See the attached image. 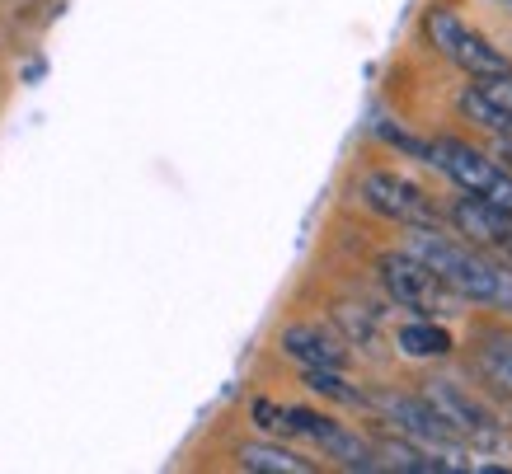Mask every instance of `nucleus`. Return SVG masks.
I'll return each mask as SVG.
<instances>
[{"label": "nucleus", "mask_w": 512, "mask_h": 474, "mask_svg": "<svg viewBox=\"0 0 512 474\" xmlns=\"http://www.w3.org/2000/svg\"><path fill=\"white\" fill-rule=\"evenodd\" d=\"M409 254L423 259L461 301H489V306H512V273H498L484 259H475L466 245H456L433 226H414Z\"/></svg>", "instance_id": "f257e3e1"}, {"label": "nucleus", "mask_w": 512, "mask_h": 474, "mask_svg": "<svg viewBox=\"0 0 512 474\" xmlns=\"http://www.w3.org/2000/svg\"><path fill=\"white\" fill-rule=\"evenodd\" d=\"M423 155H428V160H433L461 193H470V198H480V202H489V207H498V212L512 216V174L503 165H494L489 155H480L475 146L451 141V137L428 141Z\"/></svg>", "instance_id": "f03ea898"}, {"label": "nucleus", "mask_w": 512, "mask_h": 474, "mask_svg": "<svg viewBox=\"0 0 512 474\" xmlns=\"http://www.w3.org/2000/svg\"><path fill=\"white\" fill-rule=\"evenodd\" d=\"M423 399L442 413V423L461 437V446H470V451H508V432L498 428V418L480 399H470V390H461L456 381H428Z\"/></svg>", "instance_id": "7ed1b4c3"}, {"label": "nucleus", "mask_w": 512, "mask_h": 474, "mask_svg": "<svg viewBox=\"0 0 512 474\" xmlns=\"http://www.w3.org/2000/svg\"><path fill=\"white\" fill-rule=\"evenodd\" d=\"M381 282H386L390 301L404 310H419V315H451L456 310V291L414 254H386L381 259Z\"/></svg>", "instance_id": "20e7f679"}, {"label": "nucleus", "mask_w": 512, "mask_h": 474, "mask_svg": "<svg viewBox=\"0 0 512 474\" xmlns=\"http://www.w3.org/2000/svg\"><path fill=\"white\" fill-rule=\"evenodd\" d=\"M428 38H433V47L447 57L451 66H461L470 80L475 76H498V71H508V62H503V52L498 47H489L475 29H466L461 19L451 15V10H433L428 15Z\"/></svg>", "instance_id": "39448f33"}, {"label": "nucleus", "mask_w": 512, "mask_h": 474, "mask_svg": "<svg viewBox=\"0 0 512 474\" xmlns=\"http://www.w3.org/2000/svg\"><path fill=\"white\" fill-rule=\"evenodd\" d=\"M282 432H296V437H311L315 446H325L334 460H343L348 470H381V460H376V446L367 437H357L348 432L343 423L325 418V413H311V409H282Z\"/></svg>", "instance_id": "423d86ee"}, {"label": "nucleus", "mask_w": 512, "mask_h": 474, "mask_svg": "<svg viewBox=\"0 0 512 474\" xmlns=\"http://www.w3.org/2000/svg\"><path fill=\"white\" fill-rule=\"evenodd\" d=\"M362 202H367L372 212L400 221V226H433L437 221L428 193H423L419 184H409L404 174H395V169H372V174L362 179Z\"/></svg>", "instance_id": "0eeeda50"}, {"label": "nucleus", "mask_w": 512, "mask_h": 474, "mask_svg": "<svg viewBox=\"0 0 512 474\" xmlns=\"http://www.w3.org/2000/svg\"><path fill=\"white\" fill-rule=\"evenodd\" d=\"M376 409L395 418V428L409 437V442L428 446L437 456H461V437L442 423V413L428 404V399H404V395H381L376 399Z\"/></svg>", "instance_id": "6e6552de"}, {"label": "nucleus", "mask_w": 512, "mask_h": 474, "mask_svg": "<svg viewBox=\"0 0 512 474\" xmlns=\"http://www.w3.org/2000/svg\"><path fill=\"white\" fill-rule=\"evenodd\" d=\"M282 352H287L292 362H301V367L339 371L343 362H348L343 343H334V338H329L325 329H315V324H287V329H282Z\"/></svg>", "instance_id": "1a4fd4ad"}, {"label": "nucleus", "mask_w": 512, "mask_h": 474, "mask_svg": "<svg viewBox=\"0 0 512 474\" xmlns=\"http://www.w3.org/2000/svg\"><path fill=\"white\" fill-rule=\"evenodd\" d=\"M451 221L466 230L470 240H480V245H503L508 249V240H512V216L498 212V207H489V202H480V198H470V193L451 207Z\"/></svg>", "instance_id": "9d476101"}, {"label": "nucleus", "mask_w": 512, "mask_h": 474, "mask_svg": "<svg viewBox=\"0 0 512 474\" xmlns=\"http://www.w3.org/2000/svg\"><path fill=\"white\" fill-rule=\"evenodd\" d=\"M240 470H254V474H311L315 465L306 456H296L287 446H268V442H249L240 446Z\"/></svg>", "instance_id": "9b49d317"}, {"label": "nucleus", "mask_w": 512, "mask_h": 474, "mask_svg": "<svg viewBox=\"0 0 512 474\" xmlns=\"http://www.w3.org/2000/svg\"><path fill=\"white\" fill-rule=\"evenodd\" d=\"M400 352L404 357H447L451 334L437 324H404L400 329Z\"/></svg>", "instance_id": "f8f14e48"}, {"label": "nucleus", "mask_w": 512, "mask_h": 474, "mask_svg": "<svg viewBox=\"0 0 512 474\" xmlns=\"http://www.w3.org/2000/svg\"><path fill=\"white\" fill-rule=\"evenodd\" d=\"M480 367L484 376L503 390H512V338L508 334H484L480 343Z\"/></svg>", "instance_id": "ddd939ff"}, {"label": "nucleus", "mask_w": 512, "mask_h": 474, "mask_svg": "<svg viewBox=\"0 0 512 474\" xmlns=\"http://www.w3.org/2000/svg\"><path fill=\"white\" fill-rule=\"evenodd\" d=\"M306 385H311L315 395L339 399V404H372V399L362 395V390H353V385L343 381L339 371H329V367H306Z\"/></svg>", "instance_id": "4468645a"}, {"label": "nucleus", "mask_w": 512, "mask_h": 474, "mask_svg": "<svg viewBox=\"0 0 512 474\" xmlns=\"http://www.w3.org/2000/svg\"><path fill=\"white\" fill-rule=\"evenodd\" d=\"M456 108L466 113L470 123H484V127H489V132H512V127H508V118H503V113H498V108L489 104V99H484V94L475 90V85H466V90H461V99H456Z\"/></svg>", "instance_id": "2eb2a0df"}, {"label": "nucleus", "mask_w": 512, "mask_h": 474, "mask_svg": "<svg viewBox=\"0 0 512 474\" xmlns=\"http://www.w3.org/2000/svg\"><path fill=\"white\" fill-rule=\"evenodd\" d=\"M475 90L489 99V104L508 118V127H512V71H498V76H475Z\"/></svg>", "instance_id": "dca6fc26"}, {"label": "nucleus", "mask_w": 512, "mask_h": 474, "mask_svg": "<svg viewBox=\"0 0 512 474\" xmlns=\"http://www.w3.org/2000/svg\"><path fill=\"white\" fill-rule=\"evenodd\" d=\"M508 5H512V0H508Z\"/></svg>", "instance_id": "f3484780"}]
</instances>
